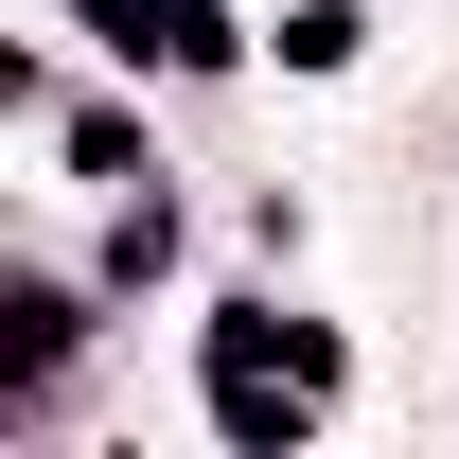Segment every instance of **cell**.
Wrapping results in <instances>:
<instances>
[{"label":"cell","instance_id":"1","mask_svg":"<svg viewBox=\"0 0 459 459\" xmlns=\"http://www.w3.org/2000/svg\"><path fill=\"white\" fill-rule=\"evenodd\" d=\"M353 54H371V18H353V0H300V18H283V71H353Z\"/></svg>","mask_w":459,"mask_h":459}]
</instances>
